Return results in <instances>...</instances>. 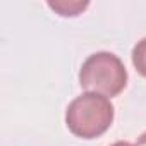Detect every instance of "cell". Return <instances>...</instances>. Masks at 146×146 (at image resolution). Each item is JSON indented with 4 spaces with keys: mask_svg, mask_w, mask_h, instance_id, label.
<instances>
[{
    "mask_svg": "<svg viewBox=\"0 0 146 146\" xmlns=\"http://www.w3.org/2000/svg\"><path fill=\"white\" fill-rule=\"evenodd\" d=\"M131 58H132V65L137 70V74H141L143 78H146V38L139 40L134 45Z\"/></svg>",
    "mask_w": 146,
    "mask_h": 146,
    "instance_id": "obj_4",
    "label": "cell"
},
{
    "mask_svg": "<svg viewBox=\"0 0 146 146\" xmlns=\"http://www.w3.org/2000/svg\"><path fill=\"white\" fill-rule=\"evenodd\" d=\"M134 146H146V132H143V134L137 137V141H136Z\"/></svg>",
    "mask_w": 146,
    "mask_h": 146,
    "instance_id": "obj_5",
    "label": "cell"
},
{
    "mask_svg": "<svg viewBox=\"0 0 146 146\" xmlns=\"http://www.w3.org/2000/svg\"><path fill=\"white\" fill-rule=\"evenodd\" d=\"M110 146H134V144H131L129 141H117V143H113Z\"/></svg>",
    "mask_w": 146,
    "mask_h": 146,
    "instance_id": "obj_6",
    "label": "cell"
},
{
    "mask_svg": "<svg viewBox=\"0 0 146 146\" xmlns=\"http://www.w3.org/2000/svg\"><path fill=\"white\" fill-rule=\"evenodd\" d=\"M115 117L110 98L96 93H83L65 108L67 129L81 139H95L105 134Z\"/></svg>",
    "mask_w": 146,
    "mask_h": 146,
    "instance_id": "obj_1",
    "label": "cell"
},
{
    "mask_svg": "<svg viewBox=\"0 0 146 146\" xmlns=\"http://www.w3.org/2000/svg\"><path fill=\"white\" fill-rule=\"evenodd\" d=\"M79 84L86 93L113 98L127 86V69L115 53L96 52L83 62L79 69Z\"/></svg>",
    "mask_w": 146,
    "mask_h": 146,
    "instance_id": "obj_2",
    "label": "cell"
},
{
    "mask_svg": "<svg viewBox=\"0 0 146 146\" xmlns=\"http://www.w3.org/2000/svg\"><path fill=\"white\" fill-rule=\"evenodd\" d=\"M46 5L62 17H76L90 7V2H67V0H55V2H52L50 0Z\"/></svg>",
    "mask_w": 146,
    "mask_h": 146,
    "instance_id": "obj_3",
    "label": "cell"
}]
</instances>
